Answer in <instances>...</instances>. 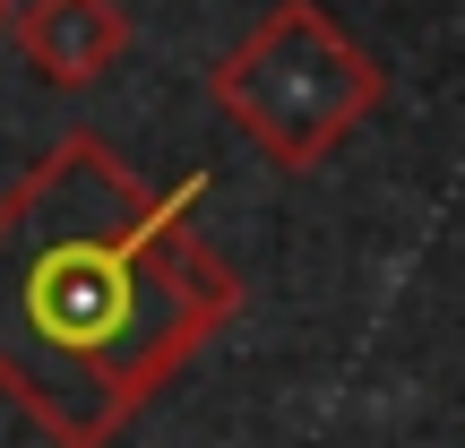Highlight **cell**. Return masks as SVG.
Returning <instances> with one entry per match:
<instances>
[{"label":"cell","mask_w":465,"mask_h":448,"mask_svg":"<svg viewBox=\"0 0 465 448\" xmlns=\"http://www.w3.org/2000/svg\"><path fill=\"white\" fill-rule=\"evenodd\" d=\"M199 190L138 182L113 138L61 130L0 190V397L52 448H113L242 311Z\"/></svg>","instance_id":"obj_1"},{"label":"cell","mask_w":465,"mask_h":448,"mask_svg":"<svg viewBox=\"0 0 465 448\" xmlns=\"http://www.w3.org/2000/svg\"><path fill=\"white\" fill-rule=\"evenodd\" d=\"M9 26H17V0H0V35H9Z\"/></svg>","instance_id":"obj_4"},{"label":"cell","mask_w":465,"mask_h":448,"mask_svg":"<svg viewBox=\"0 0 465 448\" xmlns=\"http://www.w3.org/2000/svg\"><path fill=\"white\" fill-rule=\"evenodd\" d=\"M207 95L267 164L319 173L388 104V69L336 26L319 0H276L242 44L207 69Z\"/></svg>","instance_id":"obj_2"},{"label":"cell","mask_w":465,"mask_h":448,"mask_svg":"<svg viewBox=\"0 0 465 448\" xmlns=\"http://www.w3.org/2000/svg\"><path fill=\"white\" fill-rule=\"evenodd\" d=\"M17 61L44 86L78 95V86L113 78L130 52V9L121 0H17Z\"/></svg>","instance_id":"obj_3"}]
</instances>
